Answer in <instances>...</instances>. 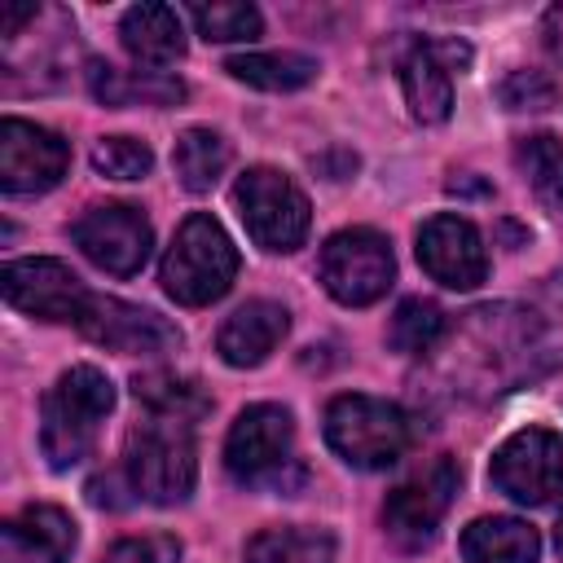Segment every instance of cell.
Wrapping results in <instances>:
<instances>
[{
  "label": "cell",
  "instance_id": "obj_1",
  "mask_svg": "<svg viewBox=\"0 0 563 563\" xmlns=\"http://www.w3.org/2000/svg\"><path fill=\"white\" fill-rule=\"evenodd\" d=\"M475 317L493 325V352L510 383L563 369V277H550L523 303L479 308Z\"/></svg>",
  "mask_w": 563,
  "mask_h": 563
},
{
  "label": "cell",
  "instance_id": "obj_2",
  "mask_svg": "<svg viewBox=\"0 0 563 563\" xmlns=\"http://www.w3.org/2000/svg\"><path fill=\"white\" fill-rule=\"evenodd\" d=\"M114 409V387L97 365H70L44 396V422H40V444L48 466L66 471L84 462L97 444V431L106 413Z\"/></svg>",
  "mask_w": 563,
  "mask_h": 563
},
{
  "label": "cell",
  "instance_id": "obj_3",
  "mask_svg": "<svg viewBox=\"0 0 563 563\" xmlns=\"http://www.w3.org/2000/svg\"><path fill=\"white\" fill-rule=\"evenodd\" d=\"M123 471L132 493H141L154 506H176L194 493L198 457H194V422L150 413L128 431Z\"/></svg>",
  "mask_w": 563,
  "mask_h": 563
},
{
  "label": "cell",
  "instance_id": "obj_4",
  "mask_svg": "<svg viewBox=\"0 0 563 563\" xmlns=\"http://www.w3.org/2000/svg\"><path fill=\"white\" fill-rule=\"evenodd\" d=\"M295 422L282 405H251L238 413L224 440V466L238 484L290 493L303 484V466L290 457Z\"/></svg>",
  "mask_w": 563,
  "mask_h": 563
},
{
  "label": "cell",
  "instance_id": "obj_5",
  "mask_svg": "<svg viewBox=\"0 0 563 563\" xmlns=\"http://www.w3.org/2000/svg\"><path fill=\"white\" fill-rule=\"evenodd\" d=\"M233 277H238V251L229 233L220 229V220L194 211L176 229L163 255V290L185 308H202L220 299L233 286Z\"/></svg>",
  "mask_w": 563,
  "mask_h": 563
},
{
  "label": "cell",
  "instance_id": "obj_6",
  "mask_svg": "<svg viewBox=\"0 0 563 563\" xmlns=\"http://www.w3.org/2000/svg\"><path fill=\"white\" fill-rule=\"evenodd\" d=\"M325 444L361 471H383L409 449V418L400 405L378 396H339L325 409Z\"/></svg>",
  "mask_w": 563,
  "mask_h": 563
},
{
  "label": "cell",
  "instance_id": "obj_7",
  "mask_svg": "<svg viewBox=\"0 0 563 563\" xmlns=\"http://www.w3.org/2000/svg\"><path fill=\"white\" fill-rule=\"evenodd\" d=\"M233 202L238 216L246 224V233L264 246V251H295L308 238V198L299 194V185L273 167H251L242 172V180L233 185Z\"/></svg>",
  "mask_w": 563,
  "mask_h": 563
},
{
  "label": "cell",
  "instance_id": "obj_8",
  "mask_svg": "<svg viewBox=\"0 0 563 563\" xmlns=\"http://www.w3.org/2000/svg\"><path fill=\"white\" fill-rule=\"evenodd\" d=\"M488 479L519 506H550L563 493V435L550 427L515 431L493 453Z\"/></svg>",
  "mask_w": 563,
  "mask_h": 563
},
{
  "label": "cell",
  "instance_id": "obj_9",
  "mask_svg": "<svg viewBox=\"0 0 563 563\" xmlns=\"http://www.w3.org/2000/svg\"><path fill=\"white\" fill-rule=\"evenodd\" d=\"M391 273H396L391 246L374 229H343L321 246V282L347 308H365L383 299Z\"/></svg>",
  "mask_w": 563,
  "mask_h": 563
},
{
  "label": "cell",
  "instance_id": "obj_10",
  "mask_svg": "<svg viewBox=\"0 0 563 563\" xmlns=\"http://www.w3.org/2000/svg\"><path fill=\"white\" fill-rule=\"evenodd\" d=\"M75 246L106 273L114 277H132L141 273V264L150 260V246H154V233H150V220L128 207V202H106V207H92L75 220L70 229Z\"/></svg>",
  "mask_w": 563,
  "mask_h": 563
},
{
  "label": "cell",
  "instance_id": "obj_11",
  "mask_svg": "<svg viewBox=\"0 0 563 563\" xmlns=\"http://www.w3.org/2000/svg\"><path fill=\"white\" fill-rule=\"evenodd\" d=\"M75 325L84 330V339L114 347V352H136V356H158L180 343V330L163 321L154 308H136L110 295H88Z\"/></svg>",
  "mask_w": 563,
  "mask_h": 563
},
{
  "label": "cell",
  "instance_id": "obj_12",
  "mask_svg": "<svg viewBox=\"0 0 563 563\" xmlns=\"http://www.w3.org/2000/svg\"><path fill=\"white\" fill-rule=\"evenodd\" d=\"M4 299L40 321H79L88 303V286L62 260H13L0 273Z\"/></svg>",
  "mask_w": 563,
  "mask_h": 563
},
{
  "label": "cell",
  "instance_id": "obj_13",
  "mask_svg": "<svg viewBox=\"0 0 563 563\" xmlns=\"http://www.w3.org/2000/svg\"><path fill=\"white\" fill-rule=\"evenodd\" d=\"M70 150L57 132L35 128L26 119L0 123V185L9 194H40L66 176Z\"/></svg>",
  "mask_w": 563,
  "mask_h": 563
},
{
  "label": "cell",
  "instance_id": "obj_14",
  "mask_svg": "<svg viewBox=\"0 0 563 563\" xmlns=\"http://www.w3.org/2000/svg\"><path fill=\"white\" fill-rule=\"evenodd\" d=\"M418 264L449 290H475L488 277V255L471 220L462 216H431L418 229Z\"/></svg>",
  "mask_w": 563,
  "mask_h": 563
},
{
  "label": "cell",
  "instance_id": "obj_15",
  "mask_svg": "<svg viewBox=\"0 0 563 563\" xmlns=\"http://www.w3.org/2000/svg\"><path fill=\"white\" fill-rule=\"evenodd\" d=\"M453 493H457V466L449 457H435L427 471H418L413 479H405L387 497V506H383L387 532L396 541H405V545L431 541L440 519H444V510H449V501H453Z\"/></svg>",
  "mask_w": 563,
  "mask_h": 563
},
{
  "label": "cell",
  "instance_id": "obj_16",
  "mask_svg": "<svg viewBox=\"0 0 563 563\" xmlns=\"http://www.w3.org/2000/svg\"><path fill=\"white\" fill-rule=\"evenodd\" d=\"M75 519L57 506H26L0 523V563H66Z\"/></svg>",
  "mask_w": 563,
  "mask_h": 563
},
{
  "label": "cell",
  "instance_id": "obj_17",
  "mask_svg": "<svg viewBox=\"0 0 563 563\" xmlns=\"http://www.w3.org/2000/svg\"><path fill=\"white\" fill-rule=\"evenodd\" d=\"M286 325H290V321H286V308H282V303H273V299H251V303H242V308L220 325L216 347H220V356H224L229 365L251 369V365H260V361L282 343Z\"/></svg>",
  "mask_w": 563,
  "mask_h": 563
},
{
  "label": "cell",
  "instance_id": "obj_18",
  "mask_svg": "<svg viewBox=\"0 0 563 563\" xmlns=\"http://www.w3.org/2000/svg\"><path fill=\"white\" fill-rule=\"evenodd\" d=\"M119 35H123V48L154 70L180 62L185 53V26L172 4H132L119 22Z\"/></svg>",
  "mask_w": 563,
  "mask_h": 563
},
{
  "label": "cell",
  "instance_id": "obj_19",
  "mask_svg": "<svg viewBox=\"0 0 563 563\" xmlns=\"http://www.w3.org/2000/svg\"><path fill=\"white\" fill-rule=\"evenodd\" d=\"M400 84H405V101H409L418 123H444L449 119L453 84H449V66L435 57L431 44H413L400 57Z\"/></svg>",
  "mask_w": 563,
  "mask_h": 563
},
{
  "label": "cell",
  "instance_id": "obj_20",
  "mask_svg": "<svg viewBox=\"0 0 563 563\" xmlns=\"http://www.w3.org/2000/svg\"><path fill=\"white\" fill-rule=\"evenodd\" d=\"M462 554L466 563H537L541 537L523 519L493 515V519H475L462 532Z\"/></svg>",
  "mask_w": 563,
  "mask_h": 563
},
{
  "label": "cell",
  "instance_id": "obj_21",
  "mask_svg": "<svg viewBox=\"0 0 563 563\" xmlns=\"http://www.w3.org/2000/svg\"><path fill=\"white\" fill-rule=\"evenodd\" d=\"M88 88L101 106H176L185 97V84L163 75V70H145V75H128L110 62H88Z\"/></svg>",
  "mask_w": 563,
  "mask_h": 563
},
{
  "label": "cell",
  "instance_id": "obj_22",
  "mask_svg": "<svg viewBox=\"0 0 563 563\" xmlns=\"http://www.w3.org/2000/svg\"><path fill=\"white\" fill-rule=\"evenodd\" d=\"M224 70L264 92H295L317 79V62L303 53H238L224 62Z\"/></svg>",
  "mask_w": 563,
  "mask_h": 563
},
{
  "label": "cell",
  "instance_id": "obj_23",
  "mask_svg": "<svg viewBox=\"0 0 563 563\" xmlns=\"http://www.w3.org/2000/svg\"><path fill=\"white\" fill-rule=\"evenodd\" d=\"M229 158H233L229 141H224L220 132H211V128H189V132H180V136H176V150H172V167H176L180 185L194 189V194L211 189V185L224 176Z\"/></svg>",
  "mask_w": 563,
  "mask_h": 563
},
{
  "label": "cell",
  "instance_id": "obj_24",
  "mask_svg": "<svg viewBox=\"0 0 563 563\" xmlns=\"http://www.w3.org/2000/svg\"><path fill=\"white\" fill-rule=\"evenodd\" d=\"M246 563H334V537L321 528H264L251 537Z\"/></svg>",
  "mask_w": 563,
  "mask_h": 563
},
{
  "label": "cell",
  "instance_id": "obj_25",
  "mask_svg": "<svg viewBox=\"0 0 563 563\" xmlns=\"http://www.w3.org/2000/svg\"><path fill=\"white\" fill-rule=\"evenodd\" d=\"M132 391H136V400L145 405V413H167V418H185V422H194V418H202V413L211 409L207 391H202L194 378H185V374H167V369L136 374V378H132Z\"/></svg>",
  "mask_w": 563,
  "mask_h": 563
},
{
  "label": "cell",
  "instance_id": "obj_26",
  "mask_svg": "<svg viewBox=\"0 0 563 563\" xmlns=\"http://www.w3.org/2000/svg\"><path fill=\"white\" fill-rule=\"evenodd\" d=\"M515 163H519L523 180L532 185V194H537L550 211H563V141L550 136V132L523 136V141L515 145Z\"/></svg>",
  "mask_w": 563,
  "mask_h": 563
},
{
  "label": "cell",
  "instance_id": "obj_27",
  "mask_svg": "<svg viewBox=\"0 0 563 563\" xmlns=\"http://www.w3.org/2000/svg\"><path fill=\"white\" fill-rule=\"evenodd\" d=\"M189 22L198 26L202 40L233 44V40H255L264 31V18L255 4L242 0H211V4H189Z\"/></svg>",
  "mask_w": 563,
  "mask_h": 563
},
{
  "label": "cell",
  "instance_id": "obj_28",
  "mask_svg": "<svg viewBox=\"0 0 563 563\" xmlns=\"http://www.w3.org/2000/svg\"><path fill=\"white\" fill-rule=\"evenodd\" d=\"M440 334H444V312L431 299H405L387 330L396 352H431Z\"/></svg>",
  "mask_w": 563,
  "mask_h": 563
},
{
  "label": "cell",
  "instance_id": "obj_29",
  "mask_svg": "<svg viewBox=\"0 0 563 563\" xmlns=\"http://www.w3.org/2000/svg\"><path fill=\"white\" fill-rule=\"evenodd\" d=\"M92 167L110 180H141L154 167V154L136 136H101L92 145Z\"/></svg>",
  "mask_w": 563,
  "mask_h": 563
},
{
  "label": "cell",
  "instance_id": "obj_30",
  "mask_svg": "<svg viewBox=\"0 0 563 563\" xmlns=\"http://www.w3.org/2000/svg\"><path fill=\"white\" fill-rule=\"evenodd\" d=\"M106 563H180V541L167 532L128 537L106 554Z\"/></svg>",
  "mask_w": 563,
  "mask_h": 563
},
{
  "label": "cell",
  "instance_id": "obj_31",
  "mask_svg": "<svg viewBox=\"0 0 563 563\" xmlns=\"http://www.w3.org/2000/svg\"><path fill=\"white\" fill-rule=\"evenodd\" d=\"M501 101L510 110H541L554 101V84L541 75V70H515L506 84H501Z\"/></svg>",
  "mask_w": 563,
  "mask_h": 563
},
{
  "label": "cell",
  "instance_id": "obj_32",
  "mask_svg": "<svg viewBox=\"0 0 563 563\" xmlns=\"http://www.w3.org/2000/svg\"><path fill=\"white\" fill-rule=\"evenodd\" d=\"M541 35H545V48H550V57H554V62H563V4H554V9L545 13V26H541Z\"/></svg>",
  "mask_w": 563,
  "mask_h": 563
},
{
  "label": "cell",
  "instance_id": "obj_33",
  "mask_svg": "<svg viewBox=\"0 0 563 563\" xmlns=\"http://www.w3.org/2000/svg\"><path fill=\"white\" fill-rule=\"evenodd\" d=\"M26 18H35V4H4V9H0V35L13 40V31H18Z\"/></svg>",
  "mask_w": 563,
  "mask_h": 563
},
{
  "label": "cell",
  "instance_id": "obj_34",
  "mask_svg": "<svg viewBox=\"0 0 563 563\" xmlns=\"http://www.w3.org/2000/svg\"><path fill=\"white\" fill-rule=\"evenodd\" d=\"M554 541H559V554H563V519H559V528H554Z\"/></svg>",
  "mask_w": 563,
  "mask_h": 563
}]
</instances>
